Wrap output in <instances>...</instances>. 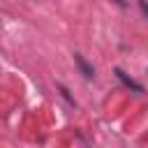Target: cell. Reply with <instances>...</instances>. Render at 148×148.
Here are the masks:
<instances>
[{
  "mask_svg": "<svg viewBox=\"0 0 148 148\" xmlns=\"http://www.w3.org/2000/svg\"><path fill=\"white\" fill-rule=\"evenodd\" d=\"M74 62H76V67H79V72L83 74L86 81H92V79H95V67H92L81 53H74Z\"/></svg>",
  "mask_w": 148,
  "mask_h": 148,
  "instance_id": "obj_1",
  "label": "cell"
},
{
  "mask_svg": "<svg viewBox=\"0 0 148 148\" xmlns=\"http://www.w3.org/2000/svg\"><path fill=\"white\" fill-rule=\"evenodd\" d=\"M113 74H116V76H118V81H120L123 86H127L130 90H134V92H143V86H141V83H136L130 74H125L120 67H116V69H113Z\"/></svg>",
  "mask_w": 148,
  "mask_h": 148,
  "instance_id": "obj_2",
  "label": "cell"
},
{
  "mask_svg": "<svg viewBox=\"0 0 148 148\" xmlns=\"http://www.w3.org/2000/svg\"><path fill=\"white\" fill-rule=\"evenodd\" d=\"M58 90H60V92H62V97H65V99H67V102H69V104H74V99H72V95H69V90H67V88H65V86H60V83H58Z\"/></svg>",
  "mask_w": 148,
  "mask_h": 148,
  "instance_id": "obj_3",
  "label": "cell"
},
{
  "mask_svg": "<svg viewBox=\"0 0 148 148\" xmlns=\"http://www.w3.org/2000/svg\"><path fill=\"white\" fill-rule=\"evenodd\" d=\"M139 9H141V14L148 18V2H146V0H139Z\"/></svg>",
  "mask_w": 148,
  "mask_h": 148,
  "instance_id": "obj_4",
  "label": "cell"
}]
</instances>
